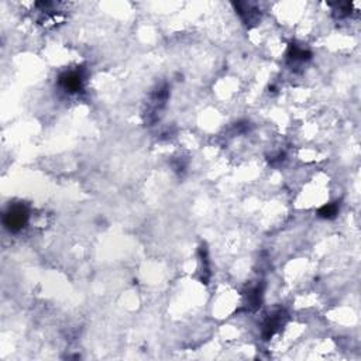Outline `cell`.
I'll list each match as a JSON object with an SVG mask.
<instances>
[{
	"label": "cell",
	"mask_w": 361,
	"mask_h": 361,
	"mask_svg": "<svg viewBox=\"0 0 361 361\" xmlns=\"http://www.w3.org/2000/svg\"><path fill=\"white\" fill-rule=\"evenodd\" d=\"M284 317H285L284 312L279 310V312H276V313H274L267 319V322L264 323V329H263V336L265 337V340H268L279 329L282 322H284Z\"/></svg>",
	"instance_id": "3957f363"
},
{
	"label": "cell",
	"mask_w": 361,
	"mask_h": 361,
	"mask_svg": "<svg viewBox=\"0 0 361 361\" xmlns=\"http://www.w3.org/2000/svg\"><path fill=\"white\" fill-rule=\"evenodd\" d=\"M28 220V210L23 205H14L7 209L3 217V225L11 233L20 231Z\"/></svg>",
	"instance_id": "6da1fadb"
},
{
	"label": "cell",
	"mask_w": 361,
	"mask_h": 361,
	"mask_svg": "<svg viewBox=\"0 0 361 361\" xmlns=\"http://www.w3.org/2000/svg\"><path fill=\"white\" fill-rule=\"evenodd\" d=\"M337 214V206L334 203H330V205H326L319 210V216L323 217V219H332Z\"/></svg>",
	"instance_id": "52a82bcc"
},
{
	"label": "cell",
	"mask_w": 361,
	"mask_h": 361,
	"mask_svg": "<svg viewBox=\"0 0 361 361\" xmlns=\"http://www.w3.org/2000/svg\"><path fill=\"white\" fill-rule=\"evenodd\" d=\"M236 9L238 11V14L243 17V20L247 23H253L258 18V10L254 9L253 5L250 3H236Z\"/></svg>",
	"instance_id": "277c9868"
},
{
	"label": "cell",
	"mask_w": 361,
	"mask_h": 361,
	"mask_svg": "<svg viewBox=\"0 0 361 361\" xmlns=\"http://www.w3.org/2000/svg\"><path fill=\"white\" fill-rule=\"evenodd\" d=\"M310 58L309 51L304 50V48H299L296 45H291L289 52H288V59L292 64H298V62H305L308 61Z\"/></svg>",
	"instance_id": "5b68a950"
},
{
	"label": "cell",
	"mask_w": 361,
	"mask_h": 361,
	"mask_svg": "<svg viewBox=\"0 0 361 361\" xmlns=\"http://www.w3.org/2000/svg\"><path fill=\"white\" fill-rule=\"evenodd\" d=\"M59 85L64 90L69 93H76L82 89L84 85V75L79 71H68L59 76Z\"/></svg>",
	"instance_id": "7a4b0ae2"
},
{
	"label": "cell",
	"mask_w": 361,
	"mask_h": 361,
	"mask_svg": "<svg viewBox=\"0 0 361 361\" xmlns=\"http://www.w3.org/2000/svg\"><path fill=\"white\" fill-rule=\"evenodd\" d=\"M261 293H263V289L259 287H255L248 293V302H250V306L253 308H258L259 304H261Z\"/></svg>",
	"instance_id": "8992f818"
}]
</instances>
